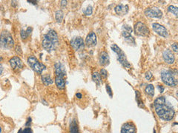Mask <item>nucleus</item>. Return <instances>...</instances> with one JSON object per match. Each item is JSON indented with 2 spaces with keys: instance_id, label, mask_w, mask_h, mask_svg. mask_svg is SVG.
<instances>
[{
  "instance_id": "5701e85b",
  "label": "nucleus",
  "mask_w": 178,
  "mask_h": 133,
  "mask_svg": "<svg viewBox=\"0 0 178 133\" xmlns=\"http://www.w3.org/2000/svg\"><path fill=\"white\" fill-rule=\"evenodd\" d=\"M146 93L150 97H153L154 96V87L152 84H148L145 88Z\"/></svg>"
},
{
  "instance_id": "4468645a",
  "label": "nucleus",
  "mask_w": 178,
  "mask_h": 133,
  "mask_svg": "<svg viewBox=\"0 0 178 133\" xmlns=\"http://www.w3.org/2000/svg\"><path fill=\"white\" fill-rule=\"evenodd\" d=\"M121 133H137V129L132 122H127L122 126Z\"/></svg>"
},
{
  "instance_id": "393cba45",
  "label": "nucleus",
  "mask_w": 178,
  "mask_h": 133,
  "mask_svg": "<svg viewBox=\"0 0 178 133\" xmlns=\"http://www.w3.org/2000/svg\"><path fill=\"white\" fill-rule=\"evenodd\" d=\"M135 93H136V101H137V104H138V106H139V107H145V106H144V104H143V101H142V99H141V95H140V93L139 92V91H137V90H136L135 91Z\"/></svg>"
},
{
  "instance_id": "f3484780",
  "label": "nucleus",
  "mask_w": 178,
  "mask_h": 133,
  "mask_svg": "<svg viewBox=\"0 0 178 133\" xmlns=\"http://www.w3.org/2000/svg\"><path fill=\"white\" fill-rule=\"evenodd\" d=\"M115 13L119 16H125L129 12V6L127 5H124L122 4H119L117 5L114 8Z\"/></svg>"
},
{
  "instance_id": "b1692460",
  "label": "nucleus",
  "mask_w": 178,
  "mask_h": 133,
  "mask_svg": "<svg viewBox=\"0 0 178 133\" xmlns=\"http://www.w3.org/2000/svg\"><path fill=\"white\" fill-rule=\"evenodd\" d=\"M63 18H64V13L62 12V10H58L56 11L55 13V18H56V21L58 22V23H61L63 20Z\"/></svg>"
},
{
  "instance_id": "423d86ee",
  "label": "nucleus",
  "mask_w": 178,
  "mask_h": 133,
  "mask_svg": "<svg viewBox=\"0 0 178 133\" xmlns=\"http://www.w3.org/2000/svg\"><path fill=\"white\" fill-rule=\"evenodd\" d=\"M161 79L167 86L175 87L177 85V80L174 76L173 72L170 70H163L161 72Z\"/></svg>"
},
{
  "instance_id": "9d476101",
  "label": "nucleus",
  "mask_w": 178,
  "mask_h": 133,
  "mask_svg": "<svg viewBox=\"0 0 178 133\" xmlns=\"http://www.w3.org/2000/svg\"><path fill=\"white\" fill-rule=\"evenodd\" d=\"M10 65L13 70H20L23 67V62L19 56H14L9 61Z\"/></svg>"
},
{
  "instance_id": "7ed1b4c3",
  "label": "nucleus",
  "mask_w": 178,
  "mask_h": 133,
  "mask_svg": "<svg viewBox=\"0 0 178 133\" xmlns=\"http://www.w3.org/2000/svg\"><path fill=\"white\" fill-rule=\"evenodd\" d=\"M14 46L13 36L8 30H3L0 34V47L5 49H11Z\"/></svg>"
},
{
  "instance_id": "f8f14e48",
  "label": "nucleus",
  "mask_w": 178,
  "mask_h": 133,
  "mask_svg": "<svg viewBox=\"0 0 178 133\" xmlns=\"http://www.w3.org/2000/svg\"><path fill=\"white\" fill-rule=\"evenodd\" d=\"M163 58L164 62L168 64H173L175 62V57L173 52L168 49L163 52Z\"/></svg>"
},
{
  "instance_id": "cd10ccee",
  "label": "nucleus",
  "mask_w": 178,
  "mask_h": 133,
  "mask_svg": "<svg viewBox=\"0 0 178 133\" xmlns=\"http://www.w3.org/2000/svg\"><path fill=\"white\" fill-rule=\"evenodd\" d=\"M20 35H21V38L23 39V40H26L28 38V35L27 34V33H26V31H25V30H24V29H22L21 30H20Z\"/></svg>"
},
{
  "instance_id": "2eb2a0df",
  "label": "nucleus",
  "mask_w": 178,
  "mask_h": 133,
  "mask_svg": "<svg viewBox=\"0 0 178 133\" xmlns=\"http://www.w3.org/2000/svg\"><path fill=\"white\" fill-rule=\"evenodd\" d=\"M54 69H55L56 76H60V77H63V78H64V76H65L66 70H65V67L63 64H62L61 62L55 63Z\"/></svg>"
},
{
  "instance_id": "72a5a7b5",
  "label": "nucleus",
  "mask_w": 178,
  "mask_h": 133,
  "mask_svg": "<svg viewBox=\"0 0 178 133\" xmlns=\"http://www.w3.org/2000/svg\"><path fill=\"white\" fill-rule=\"evenodd\" d=\"M15 50H16V53L19 55H21L22 54V48L20 45H16V47H15Z\"/></svg>"
},
{
  "instance_id": "bb28decb",
  "label": "nucleus",
  "mask_w": 178,
  "mask_h": 133,
  "mask_svg": "<svg viewBox=\"0 0 178 133\" xmlns=\"http://www.w3.org/2000/svg\"><path fill=\"white\" fill-rule=\"evenodd\" d=\"M83 13L85 16H91L93 13V8L91 6H88L85 10H83Z\"/></svg>"
},
{
  "instance_id": "a19ab883",
  "label": "nucleus",
  "mask_w": 178,
  "mask_h": 133,
  "mask_svg": "<svg viewBox=\"0 0 178 133\" xmlns=\"http://www.w3.org/2000/svg\"><path fill=\"white\" fill-rule=\"evenodd\" d=\"M2 72H3V67H2V64H0V75L2 74Z\"/></svg>"
},
{
  "instance_id": "f03ea898",
  "label": "nucleus",
  "mask_w": 178,
  "mask_h": 133,
  "mask_svg": "<svg viewBox=\"0 0 178 133\" xmlns=\"http://www.w3.org/2000/svg\"><path fill=\"white\" fill-rule=\"evenodd\" d=\"M59 43L58 35L54 30H49L46 34L43 35L42 44L45 50L48 52L54 50Z\"/></svg>"
},
{
  "instance_id": "6e6552de",
  "label": "nucleus",
  "mask_w": 178,
  "mask_h": 133,
  "mask_svg": "<svg viewBox=\"0 0 178 133\" xmlns=\"http://www.w3.org/2000/svg\"><path fill=\"white\" fill-rule=\"evenodd\" d=\"M145 14L146 16L150 18H160L163 16V12L162 10L159 9L157 7H153L147 8L145 10Z\"/></svg>"
},
{
  "instance_id": "39448f33",
  "label": "nucleus",
  "mask_w": 178,
  "mask_h": 133,
  "mask_svg": "<svg viewBox=\"0 0 178 133\" xmlns=\"http://www.w3.org/2000/svg\"><path fill=\"white\" fill-rule=\"evenodd\" d=\"M28 62L30 67L33 69V71L38 74H42L43 71L46 70V67L42 62H40L35 56L30 55L28 58Z\"/></svg>"
},
{
  "instance_id": "79ce46f5",
  "label": "nucleus",
  "mask_w": 178,
  "mask_h": 133,
  "mask_svg": "<svg viewBox=\"0 0 178 133\" xmlns=\"http://www.w3.org/2000/svg\"><path fill=\"white\" fill-rule=\"evenodd\" d=\"M28 2L31 3V4H33V5H37V1H28Z\"/></svg>"
},
{
  "instance_id": "a18cd8bd",
  "label": "nucleus",
  "mask_w": 178,
  "mask_h": 133,
  "mask_svg": "<svg viewBox=\"0 0 178 133\" xmlns=\"http://www.w3.org/2000/svg\"><path fill=\"white\" fill-rule=\"evenodd\" d=\"M1 132H2V128L0 127V133H1Z\"/></svg>"
},
{
  "instance_id": "9b49d317",
  "label": "nucleus",
  "mask_w": 178,
  "mask_h": 133,
  "mask_svg": "<svg viewBox=\"0 0 178 133\" xmlns=\"http://www.w3.org/2000/svg\"><path fill=\"white\" fill-rule=\"evenodd\" d=\"M152 28L154 30V31L158 34L160 36H163V37H167L168 35V30L167 29L158 23H154L152 24Z\"/></svg>"
},
{
  "instance_id": "c03bdc74",
  "label": "nucleus",
  "mask_w": 178,
  "mask_h": 133,
  "mask_svg": "<svg viewBox=\"0 0 178 133\" xmlns=\"http://www.w3.org/2000/svg\"><path fill=\"white\" fill-rule=\"evenodd\" d=\"M2 58L1 56H0V62H2Z\"/></svg>"
},
{
  "instance_id": "1a4fd4ad",
  "label": "nucleus",
  "mask_w": 178,
  "mask_h": 133,
  "mask_svg": "<svg viewBox=\"0 0 178 133\" xmlns=\"http://www.w3.org/2000/svg\"><path fill=\"white\" fill-rule=\"evenodd\" d=\"M70 45L77 51L81 50L85 47V42L82 37H74L70 41Z\"/></svg>"
},
{
  "instance_id": "2f4dec72",
  "label": "nucleus",
  "mask_w": 178,
  "mask_h": 133,
  "mask_svg": "<svg viewBox=\"0 0 178 133\" xmlns=\"http://www.w3.org/2000/svg\"><path fill=\"white\" fill-rule=\"evenodd\" d=\"M99 74H100L101 76H102L104 79H106L107 77H108V72H107V70L105 69H102L100 70Z\"/></svg>"
},
{
  "instance_id": "20e7f679",
  "label": "nucleus",
  "mask_w": 178,
  "mask_h": 133,
  "mask_svg": "<svg viewBox=\"0 0 178 133\" xmlns=\"http://www.w3.org/2000/svg\"><path fill=\"white\" fill-rule=\"evenodd\" d=\"M111 48L117 54V60L120 63V64L122 67H124L125 68H129L131 67V64L128 62L127 58H126V54L124 53V52L116 44H113L111 45Z\"/></svg>"
},
{
  "instance_id": "f257e3e1",
  "label": "nucleus",
  "mask_w": 178,
  "mask_h": 133,
  "mask_svg": "<svg viewBox=\"0 0 178 133\" xmlns=\"http://www.w3.org/2000/svg\"><path fill=\"white\" fill-rule=\"evenodd\" d=\"M154 106L159 118L167 121H171L174 118L175 111L165 97L159 96L156 98L154 102Z\"/></svg>"
},
{
  "instance_id": "ddd939ff",
  "label": "nucleus",
  "mask_w": 178,
  "mask_h": 133,
  "mask_svg": "<svg viewBox=\"0 0 178 133\" xmlns=\"http://www.w3.org/2000/svg\"><path fill=\"white\" fill-rule=\"evenodd\" d=\"M97 44V37L95 33L91 32L90 33H88L85 39V44L89 47H91L96 46Z\"/></svg>"
},
{
  "instance_id": "4c0bfd02",
  "label": "nucleus",
  "mask_w": 178,
  "mask_h": 133,
  "mask_svg": "<svg viewBox=\"0 0 178 133\" xmlns=\"http://www.w3.org/2000/svg\"><path fill=\"white\" fill-rule=\"evenodd\" d=\"M25 31H26L27 34H28V35H30L31 34L32 31H33V28H32L31 27H28L27 28V30H25Z\"/></svg>"
},
{
  "instance_id": "49530a36",
  "label": "nucleus",
  "mask_w": 178,
  "mask_h": 133,
  "mask_svg": "<svg viewBox=\"0 0 178 133\" xmlns=\"http://www.w3.org/2000/svg\"><path fill=\"white\" fill-rule=\"evenodd\" d=\"M154 133H156V131H155V129H154Z\"/></svg>"
},
{
  "instance_id": "a211bd4d",
  "label": "nucleus",
  "mask_w": 178,
  "mask_h": 133,
  "mask_svg": "<svg viewBox=\"0 0 178 133\" xmlns=\"http://www.w3.org/2000/svg\"><path fill=\"white\" fill-rule=\"evenodd\" d=\"M122 35L124 38L125 41H126L127 43L130 44H134L135 45V39H134V37L131 35V33H129L128 32L123 31L122 32Z\"/></svg>"
},
{
  "instance_id": "c9c22d12",
  "label": "nucleus",
  "mask_w": 178,
  "mask_h": 133,
  "mask_svg": "<svg viewBox=\"0 0 178 133\" xmlns=\"http://www.w3.org/2000/svg\"><path fill=\"white\" fill-rule=\"evenodd\" d=\"M31 121H32L31 118H30V117H28V120H27V122H26V124H25V126H27V127H30V124H31Z\"/></svg>"
},
{
  "instance_id": "412c9836",
  "label": "nucleus",
  "mask_w": 178,
  "mask_h": 133,
  "mask_svg": "<svg viewBox=\"0 0 178 133\" xmlns=\"http://www.w3.org/2000/svg\"><path fill=\"white\" fill-rule=\"evenodd\" d=\"M70 133H79L78 124L76 119H74L70 124Z\"/></svg>"
},
{
  "instance_id": "c756f323",
  "label": "nucleus",
  "mask_w": 178,
  "mask_h": 133,
  "mask_svg": "<svg viewBox=\"0 0 178 133\" xmlns=\"http://www.w3.org/2000/svg\"><path fill=\"white\" fill-rule=\"evenodd\" d=\"M122 30H123V31H126V32H128V33H132V28H131L129 25H123V27H122Z\"/></svg>"
},
{
  "instance_id": "4be33fe9",
  "label": "nucleus",
  "mask_w": 178,
  "mask_h": 133,
  "mask_svg": "<svg viewBox=\"0 0 178 133\" xmlns=\"http://www.w3.org/2000/svg\"><path fill=\"white\" fill-rule=\"evenodd\" d=\"M92 79L97 84V86H99L100 84H102L101 75H100V74L98 72H94L92 74Z\"/></svg>"
},
{
  "instance_id": "473e14b6",
  "label": "nucleus",
  "mask_w": 178,
  "mask_h": 133,
  "mask_svg": "<svg viewBox=\"0 0 178 133\" xmlns=\"http://www.w3.org/2000/svg\"><path fill=\"white\" fill-rule=\"evenodd\" d=\"M145 77L146 79V80L148 81H150L152 78H153V74L151 71H148L146 72V75H145Z\"/></svg>"
},
{
  "instance_id": "a878e982",
  "label": "nucleus",
  "mask_w": 178,
  "mask_h": 133,
  "mask_svg": "<svg viewBox=\"0 0 178 133\" xmlns=\"http://www.w3.org/2000/svg\"><path fill=\"white\" fill-rule=\"evenodd\" d=\"M168 11L173 13L175 16H177L178 15V8L174 5H170L168 7Z\"/></svg>"
},
{
  "instance_id": "0eeeda50",
  "label": "nucleus",
  "mask_w": 178,
  "mask_h": 133,
  "mask_svg": "<svg viewBox=\"0 0 178 133\" xmlns=\"http://www.w3.org/2000/svg\"><path fill=\"white\" fill-rule=\"evenodd\" d=\"M134 33L136 35L139 36H148L150 34V30L147 25L142 22H138L134 25Z\"/></svg>"
},
{
  "instance_id": "aec40b11",
  "label": "nucleus",
  "mask_w": 178,
  "mask_h": 133,
  "mask_svg": "<svg viewBox=\"0 0 178 133\" xmlns=\"http://www.w3.org/2000/svg\"><path fill=\"white\" fill-rule=\"evenodd\" d=\"M41 80L42 81V83L45 85V86H48L51 84H53V80L52 79V78L50 77V75L48 74H45V75H42L41 77Z\"/></svg>"
},
{
  "instance_id": "ea45409f",
  "label": "nucleus",
  "mask_w": 178,
  "mask_h": 133,
  "mask_svg": "<svg viewBox=\"0 0 178 133\" xmlns=\"http://www.w3.org/2000/svg\"><path fill=\"white\" fill-rule=\"evenodd\" d=\"M76 97L78 98L79 99H81V98H82V95L81 93H79V92H77V93L76 94Z\"/></svg>"
},
{
  "instance_id": "c85d7f7f",
  "label": "nucleus",
  "mask_w": 178,
  "mask_h": 133,
  "mask_svg": "<svg viewBox=\"0 0 178 133\" xmlns=\"http://www.w3.org/2000/svg\"><path fill=\"white\" fill-rule=\"evenodd\" d=\"M17 133H33L30 127H26L25 129H20Z\"/></svg>"
},
{
  "instance_id": "6ab92c4d",
  "label": "nucleus",
  "mask_w": 178,
  "mask_h": 133,
  "mask_svg": "<svg viewBox=\"0 0 178 133\" xmlns=\"http://www.w3.org/2000/svg\"><path fill=\"white\" fill-rule=\"evenodd\" d=\"M55 83L58 89H63L65 87V81L63 77L60 76H56L55 77Z\"/></svg>"
},
{
  "instance_id": "7c9ffc66",
  "label": "nucleus",
  "mask_w": 178,
  "mask_h": 133,
  "mask_svg": "<svg viewBox=\"0 0 178 133\" xmlns=\"http://www.w3.org/2000/svg\"><path fill=\"white\" fill-rule=\"evenodd\" d=\"M105 88H106V91H107V92H108V94L109 95V96H110L111 98H112V97H113V92H112V89H111V87L109 86V84H106Z\"/></svg>"
},
{
  "instance_id": "e433bc0d",
  "label": "nucleus",
  "mask_w": 178,
  "mask_h": 133,
  "mask_svg": "<svg viewBox=\"0 0 178 133\" xmlns=\"http://www.w3.org/2000/svg\"><path fill=\"white\" fill-rule=\"evenodd\" d=\"M157 87H158L159 91L160 92H161V93H163V92H164V90H165V87H164L163 85H158Z\"/></svg>"
},
{
  "instance_id": "37998d69",
  "label": "nucleus",
  "mask_w": 178,
  "mask_h": 133,
  "mask_svg": "<svg viewBox=\"0 0 178 133\" xmlns=\"http://www.w3.org/2000/svg\"><path fill=\"white\" fill-rule=\"evenodd\" d=\"M42 102L43 103V104H44V105H48V103H47V102H46L45 100H42Z\"/></svg>"
},
{
  "instance_id": "58836bf2",
  "label": "nucleus",
  "mask_w": 178,
  "mask_h": 133,
  "mask_svg": "<svg viewBox=\"0 0 178 133\" xmlns=\"http://www.w3.org/2000/svg\"><path fill=\"white\" fill-rule=\"evenodd\" d=\"M67 1H60V5L61 6H62L63 8H65L67 5Z\"/></svg>"
},
{
  "instance_id": "dca6fc26",
  "label": "nucleus",
  "mask_w": 178,
  "mask_h": 133,
  "mask_svg": "<svg viewBox=\"0 0 178 133\" xmlns=\"http://www.w3.org/2000/svg\"><path fill=\"white\" fill-rule=\"evenodd\" d=\"M110 62V58L109 54L105 51H102L100 53L99 55V63L101 66H106L109 65Z\"/></svg>"
},
{
  "instance_id": "f704fd0d",
  "label": "nucleus",
  "mask_w": 178,
  "mask_h": 133,
  "mask_svg": "<svg viewBox=\"0 0 178 133\" xmlns=\"http://www.w3.org/2000/svg\"><path fill=\"white\" fill-rule=\"evenodd\" d=\"M171 47H172V50L175 52V53H177L178 51V47H177V42H174L171 44Z\"/></svg>"
}]
</instances>
